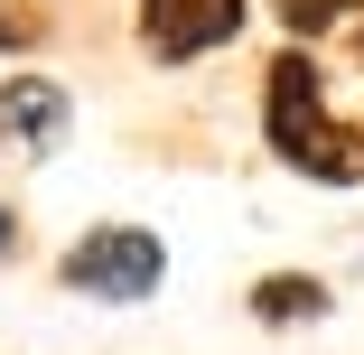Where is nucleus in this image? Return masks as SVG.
<instances>
[{
	"mask_svg": "<svg viewBox=\"0 0 364 355\" xmlns=\"http://www.w3.org/2000/svg\"><path fill=\"white\" fill-rule=\"evenodd\" d=\"M262 140H271V159L299 169L309 187H364V131L327 112V85H318L309 47L271 56V75H262Z\"/></svg>",
	"mask_w": 364,
	"mask_h": 355,
	"instance_id": "f257e3e1",
	"label": "nucleus"
},
{
	"mask_svg": "<svg viewBox=\"0 0 364 355\" xmlns=\"http://www.w3.org/2000/svg\"><path fill=\"white\" fill-rule=\"evenodd\" d=\"M56 280H65V290H85V300H103V309H140V300L168 280V243L140 234V225H94L85 243H65Z\"/></svg>",
	"mask_w": 364,
	"mask_h": 355,
	"instance_id": "f03ea898",
	"label": "nucleus"
},
{
	"mask_svg": "<svg viewBox=\"0 0 364 355\" xmlns=\"http://www.w3.org/2000/svg\"><path fill=\"white\" fill-rule=\"evenodd\" d=\"M243 0H140V47L159 65H187V56H215L243 38Z\"/></svg>",
	"mask_w": 364,
	"mask_h": 355,
	"instance_id": "7ed1b4c3",
	"label": "nucleus"
},
{
	"mask_svg": "<svg viewBox=\"0 0 364 355\" xmlns=\"http://www.w3.org/2000/svg\"><path fill=\"white\" fill-rule=\"evenodd\" d=\"M65 85L47 75H0V159H56L65 150Z\"/></svg>",
	"mask_w": 364,
	"mask_h": 355,
	"instance_id": "20e7f679",
	"label": "nucleus"
},
{
	"mask_svg": "<svg viewBox=\"0 0 364 355\" xmlns=\"http://www.w3.org/2000/svg\"><path fill=\"white\" fill-rule=\"evenodd\" d=\"M243 309L262 327H309V318H327V280L318 271H262L252 290H243Z\"/></svg>",
	"mask_w": 364,
	"mask_h": 355,
	"instance_id": "39448f33",
	"label": "nucleus"
},
{
	"mask_svg": "<svg viewBox=\"0 0 364 355\" xmlns=\"http://www.w3.org/2000/svg\"><path fill=\"white\" fill-rule=\"evenodd\" d=\"M271 10H280L289 28H299V38H318V28H336V19H355L364 0H271Z\"/></svg>",
	"mask_w": 364,
	"mask_h": 355,
	"instance_id": "423d86ee",
	"label": "nucleus"
},
{
	"mask_svg": "<svg viewBox=\"0 0 364 355\" xmlns=\"http://www.w3.org/2000/svg\"><path fill=\"white\" fill-rule=\"evenodd\" d=\"M10 253H19V216L0 206V262H10Z\"/></svg>",
	"mask_w": 364,
	"mask_h": 355,
	"instance_id": "0eeeda50",
	"label": "nucleus"
},
{
	"mask_svg": "<svg viewBox=\"0 0 364 355\" xmlns=\"http://www.w3.org/2000/svg\"><path fill=\"white\" fill-rule=\"evenodd\" d=\"M355 65H364V28H355Z\"/></svg>",
	"mask_w": 364,
	"mask_h": 355,
	"instance_id": "6e6552de",
	"label": "nucleus"
}]
</instances>
